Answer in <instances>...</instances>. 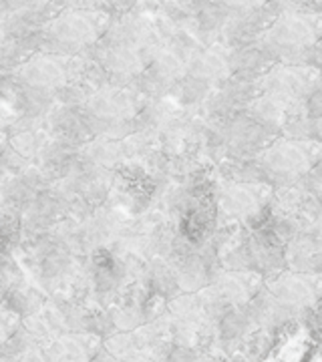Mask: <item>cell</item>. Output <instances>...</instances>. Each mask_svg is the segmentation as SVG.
I'll list each match as a JSON object with an SVG mask.
<instances>
[{
    "instance_id": "obj_1",
    "label": "cell",
    "mask_w": 322,
    "mask_h": 362,
    "mask_svg": "<svg viewBox=\"0 0 322 362\" xmlns=\"http://www.w3.org/2000/svg\"><path fill=\"white\" fill-rule=\"evenodd\" d=\"M321 14L306 11H286L276 14L258 42L270 52L274 61L288 65H306L304 57L318 54Z\"/></svg>"
},
{
    "instance_id": "obj_2",
    "label": "cell",
    "mask_w": 322,
    "mask_h": 362,
    "mask_svg": "<svg viewBox=\"0 0 322 362\" xmlns=\"http://www.w3.org/2000/svg\"><path fill=\"white\" fill-rule=\"evenodd\" d=\"M111 23V14L97 8H69L54 14L45 26L40 52L79 57L103 39Z\"/></svg>"
},
{
    "instance_id": "obj_3",
    "label": "cell",
    "mask_w": 322,
    "mask_h": 362,
    "mask_svg": "<svg viewBox=\"0 0 322 362\" xmlns=\"http://www.w3.org/2000/svg\"><path fill=\"white\" fill-rule=\"evenodd\" d=\"M321 143L318 139H274L258 153L256 161L262 168L268 185H294L306 173L318 168Z\"/></svg>"
},
{
    "instance_id": "obj_4",
    "label": "cell",
    "mask_w": 322,
    "mask_h": 362,
    "mask_svg": "<svg viewBox=\"0 0 322 362\" xmlns=\"http://www.w3.org/2000/svg\"><path fill=\"white\" fill-rule=\"evenodd\" d=\"M274 187L268 183L246 181H222L214 192V211L219 221L226 223H250L256 226L264 220L272 204Z\"/></svg>"
},
{
    "instance_id": "obj_5",
    "label": "cell",
    "mask_w": 322,
    "mask_h": 362,
    "mask_svg": "<svg viewBox=\"0 0 322 362\" xmlns=\"http://www.w3.org/2000/svg\"><path fill=\"white\" fill-rule=\"evenodd\" d=\"M85 73V59L54 52H35L13 71V78L26 89L57 93L69 83L81 81Z\"/></svg>"
},
{
    "instance_id": "obj_6",
    "label": "cell",
    "mask_w": 322,
    "mask_h": 362,
    "mask_svg": "<svg viewBox=\"0 0 322 362\" xmlns=\"http://www.w3.org/2000/svg\"><path fill=\"white\" fill-rule=\"evenodd\" d=\"M256 85L258 93H268L290 103H304L312 93L321 90V75L316 66L274 63Z\"/></svg>"
},
{
    "instance_id": "obj_7",
    "label": "cell",
    "mask_w": 322,
    "mask_h": 362,
    "mask_svg": "<svg viewBox=\"0 0 322 362\" xmlns=\"http://www.w3.org/2000/svg\"><path fill=\"white\" fill-rule=\"evenodd\" d=\"M268 292L290 312L297 308H309L310 302L318 296V276L304 272L284 274L270 284Z\"/></svg>"
},
{
    "instance_id": "obj_8",
    "label": "cell",
    "mask_w": 322,
    "mask_h": 362,
    "mask_svg": "<svg viewBox=\"0 0 322 362\" xmlns=\"http://www.w3.org/2000/svg\"><path fill=\"white\" fill-rule=\"evenodd\" d=\"M185 77L214 85L224 83L226 78L232 77V61H230V49L222 47H204L197 51L185 65Z\"/></svg>"
},
{
    "instance_id": "obj_9",
    "label": "cell",
    "mask_w": 322,
    "mask_h": 362,
    "mask_svg": "<svg viewBox=\"0 0 322 362\" xmlns=\"http://www.w3.org/2000/svg\"><path fill=\"white\" fill-rule=\"evenodd\" d=\"M99 349V338L83 334H61L45 350L47 362H89Z\"/></svg>"
},
{
    "instance_id": "obj_10",
    "label": "cell",
    "mask_w": 322,
    "mask_h": 362,
    "mask_svg": "<svg viewBox=\"0 0 322 362\" xmlns=\"http://www.w3.org/2000/svg\"><path fill=\"white\" fill-rule=\"evenodd\" d=\"M4 304H6V310L13 312L14 316L28 318V316H33V314L42 310L45 300H42V296H40L37 290L18 286V288H14V290L4 294Z\"/></svg>"
},
{
    "instance_id": "obj_11",
    "label": "cell",
    "mask_w": 322,
    "mask_h": 362,
    "mask_svg": "<svg viewBox=\"0 0 322 362\" xmlns=\"http://www.w3.org/2000/svg\"><path fill=\"white\" fill-rule=\"evenodd\" d=\"M252 328V318L248 310H242L240 306H230L222 312V316L218 318V330L222 340H240L248 334V330Z\"/></svg>"
},
{
    "instance_id": "obj_12",
    "label": "cell",
    "mask_w": 322,
    "mask_h": 362,
    "mask_svg": "<svg viewBox=\"0 0 322 362\" xmlns=\"http://www.w3.org/2000/svg\"><path fill=\"white\" fill-rule=\"evenodd\" d=\"M166 362H195V352L190 346H173L168 352Z\"/></svg>"
}]
</instances>
